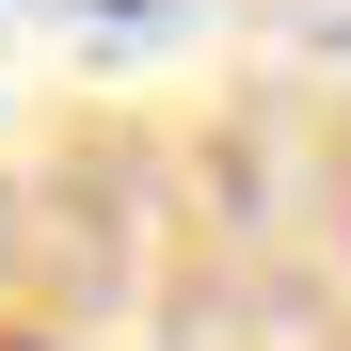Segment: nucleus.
<instances>
[{"instance_id": "obj_1", "label": "nucleus", "mask_w": 351, "mask_h": 351, "mask_svg": "<svg viewBox=\"0 0 351 351\" xmlns=\"http://www.w3.org/2000/svg\"><path fill=\"white\" fill-rule=\"evenodd\" d=\"M32 16H48V32H80V48H160L192 0H32Z\"/></svg>"}]
</instances>
